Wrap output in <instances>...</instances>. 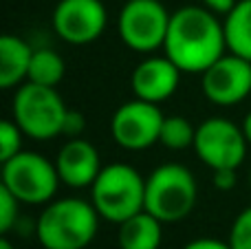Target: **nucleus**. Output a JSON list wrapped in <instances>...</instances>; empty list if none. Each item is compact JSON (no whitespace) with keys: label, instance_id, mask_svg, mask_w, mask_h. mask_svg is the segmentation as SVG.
Listing matches in <instances>:
<instances>
[{"label":"nucleus","instance_id":"1","mask_svg":"<svg viewBox=\"0 0 251 249\" xmlns=\"http://www.w3.org/2000/svg\"><path fill=\"white\" fill-rule=\"evenodd\" d=\"M163 53L183 73H205L227 53L225 26L207 7H181L170 16Z\"/></svg>","mask_w":251,"mask_h":249},{"label":"nucleus","instance_id":"2","mask_svg":"<svg viewBox=\"0 0 251 249\" xmlns=\"http://www.w3.org/2000/svg\"><path fill=\"white\" fill-rule=\"evenodd\" d=\"M100 219L91 201L53 199L38 216L35 236L44 249H86L97 236Z\"/></svg>","mask_w":251,"mask_h":249},{"label":"nucleus","instance_id":"3","mask_svg":"<svg viewBox=\"0 0 251 249\" xmlns=\"http://www.w3.org/2000/svg\"><path fill=\"white\" fill-rule=\"evenodd\" d=\"M91 203L104 221L122 225L146 210V179L128 163H108L91 185Z\"/></svg>","mask_w":251,"mask_h":249},{"label":"nucleus","instance_id":"4","mask_svg":"<svg viewBox=\"0 0 251 249\" xmlns=\"http://www.w3.org/2000/svg\"><path fill=\"white\" fill-rule=\"evenodd\" d=\"M199 185L181 163H163L146 176V212L161 223H178L196 207Z\"/></svg>","mask_w":251,"mask_h":249},{"label":"nucleus","instance_id":"5","mask_svg":"<svg viewBox=\"0 0 251 249\" xmlns=\"http://www.w3.org/2000/svg\"><path fill=\"white\" fill-rule=\"evenodd\" d=\"M66 113L69 108L55 88L33 82L20 84L11 101V119L26 137L38 141L62 135Z\"/></svg>","mask_w":251,"mask_h":249},{"label":"nucleus","instance_id":"6","mask_svg":"<svg viewBox=\"0 0 251 249\" xmlns=\"http://www.w3.org/2000/svg\"><path fill=\"white\" fill-rule=\"evenodd\" d=\"M55 161L44 154L22 150L2 163V183L25 205H47L53 201L60 185Z\"/></svg>","mask_w":251,"mask_h":249},{"label":"nucleus","instance_id":"7","mask_svg":"<svg viewBox=\"0 0 251 249\" xmlns=\"http://www.w3.org/2000/svg\"><path fill=\"white\" fill-rule=\"evenodd\" d=\"M168 9L159 0H128L117 18L119 38L130 51L152 53L163 49L170 26Z\"/></svg>","mask_w":251,"mask_h":249},{"label":"nucleus","instance_id":"8","mask_svg":"<svg viewBox=\"0 0 251 249\" xmlns=\"http://www.w3.org/2000/svg\"><path fill=\"white\" fill-rule=\"evenodd\" d=\"M247 137L243 126L225 117H209L196 126L194 152L209 170L243 166L247 157Z\"/></svg>","mask_w":251,"mask_h":249},{"label":"nucleus","instance_id":"9","mask_svg":"<svg viewBox=\"0 0 251 249\" xmlns=\"http://www.w3.org/2000/svg\"><path fill=\"white\" fill-rule=\"evenodd\" d=\"M165 115L161 113L159 104L143 100H130L115 110L110 119V135L115 144L124 150H148L159 144L161 126Z\"/></svg>","mask_w":251,"mask_h":249},{"label":"nucleus","instance_id":"10","mask_svg":"<svg viewBox=\"0 0 251 249\" xmlns=\"http://www.w3.org/2000/svg\"><path fill=\"white\" fill-rule=\"evenodd\" d=\"M108 11L101 0H60L53 9V31L73 47L91 44L104 33Z\"/></svg>","mask_w":251,"mask_h":249},{"label":"nucleus","instance_id":"11","mask_svg":"<svg viewBox=\"0 0 251 249\" xmlns=\"http://www.w3.org/2000/svg\"><path fill=\"white\" fill-rule=\"evenodd\" d=\"M203 95L216 106H234L251 93V60L227 51L201 73Z\"/></svg>","mask_w":251,"mask_h":249},{"label":"nucleus","instance_id":"12","mask_svg":"<svg viewBox=\"0 0 251 249\" xmlns=\"http://www.w3.org/2000/svg\"><path fill=\"white\" fill-rule=\"evenodd\" d=\"M183 71L168 55L143 57L130 75V88L137 100L161 104L176 93Z\"/></svg>","mask_w":251,"mask_h":249},{"label":"nucleus","instance_id":"13","mask_svg":"<svg viewBox=\"0 0 251 249\" xmlns=\"http://www.w3.org/2000/svg\"><path fill=\"white\" fill-rule=\"evenodd\" d=\"M55 170L60 181L73 190L91 188L101 172V159L97 148L86 139H69L55 157Z\"/></svg>","mask_w":251,"mask_h":249},{"label":"nucleus","instance_id":"14","mask_svg":"<svg viewBox=\"0 0 251 249\" xmlns=\"http://www.w3.org/2000/svg\"><path fill=\"white\" fill-rule=\"evenodd\" d=\"M33 51L35 49L18 35L4 33L0 38V86L4 91L26 82Z\"/></svg>","mask_w":251,"mask_h":249},{"label":"nucleus","instance_id":"15","mask_svg":"<svg viewBox=\"0 0 251 249\" xmlns=\"http://www.w3.org/2000/svg\"><path fill=\"white\" fill-rule=\"evenodd\" d=\"M161 241H163V223L146 210L119 225V249H159Z\"/></svg>","mask_w":251,"mask_h":249},{"label":"nucleus","instance_id":"16","mask_svg":"<svg viewBox=\"0 0 251 249\" xmlns=\"http://www.w3.org/2000/svg\"><path fill=\"white\" fill-rule=\"evenodd\" d=\"M225 40L227 51L251 60V0H238L225 16Z\"/></svg>","mask_w":251,"mask_h":249},{"label":"nucleus","instance_id":"17","mask_svg":"<svg viewBox=\"0 0 251 249\" xmlns=\"http://www.w3.org/2000/svg\"><path fill=\"white\" fill-rule=\"evenodd\" d=\"M64 73H66V64H64L60 53H55L53 49H35L33 57H31L26 82L55 88L57 84L62 82Z\"/></svg>","mask_w":251,"mask_h":249},{"label":"nucleus","instance_id":"18","mask_svg":"<svg viewBox=\"0 0 251 249\" xmlns=\"http://www.w3.org/2000/svg\"><path fill=\"white\" fill-rule=\"evenodd\" d=\"M194 137H196V126L190 119L181 117V115H170V117L163 119L159 144L165 146L168 150H176L178 152V150L192 148Z\"/></svg>","mask_w":251,"mask_h":249},{"label":"nucleus","instance_id":"19","mask_svg":"<svg viewBox=\"0 0 251 249\" xmlns=\"http://www.w3.org/2000/svg\"><path fill=\"white\" fill-rule=\"evenodd\" d=\"M22 135L13 119H2L0 122V161H9L11 157H16L18 152H22Z\"/></svg>","mask_w":251,"mask_h":249},{"label":"nucleus","instance_id":"20","mask_svg":"<svg viewBox=\"0 0 251 249\" xmlns=\"http://www.w3.org/2000/svg\"><path fill=\"white\" fill-rule=\"evenodd\" d=\"M229 245L231 249H251V205L234 219L229 229Z\"/></svg>","mask_w":251,"mask_h":249},{"label":"nucleus","instance_id":"21","mask_svg":"<svg viewBox=\"0 0 251 249\" xmlns=\"http://www.w3.org/2000/svg\"><path fill=\"white\" fill-rule=\"evenodd\" d=\"M18 210H20V201L4 185H0V234L2 236L11 232V227L18 223Z\"/></svg>","mask_w":251,"mask_h":249},{"label":"nucleus","instance_id":"22","mask_svg":"<svg viewBox=\"0 0 251 249\" xmlns=\"http://www.w3.org/2000/svg\"><path fill=\"white\" fill-rule=\"evenodd\" d=\"M84 128H86V117L79 110L69 108V113L64 117V126H62V135L69 137V139H77L84 132Z\"/></svg>","mask_w":251,"mask_h":249},{"label":"nucleus","instance_id":"23","mask_svg":"<svg viewBox=\"0 0 251 249\" xmlns=\"http://www.w3.org/2000/svg\"><path fill=\"white\" fill-rule=\"evenodd\" d=\"M212 181L214 188L221 190V192H229V190L236 188L238 183V174H236V168H218V170H212Z\"/></svg>","mask_w":251,"mask_h":249},{"label":"nucleus","instance_id":"24","mask_svg":"<svg viewBox=\"0 0 251 249\" xmlns=\"http://www.w3.org/2000/svg\"><path fill=\"white\" fill-rule=\"evenodd\" d=\"M183 249H231L229 241H218V238H196L190 241Z\"/></svg>","mask_w":251,"mask_h":249},{"label":"nucleus","instance_id":"25","mask_svg":"<svg viewBox=\"0 0 251 249\" xmlns=\"http://www.w3.org/2000/svg\"><path fill=\"white\" fill-rule=\"evenodd\" d=\"M201 2H203V7H207L209 11L221 13V16H227V13L234 9V4L238 2V0H201Z\"/></svg>","mask_w":251,"mask_h":249},{"label":"nucleus","instance_id":"26","mask_svg":"<svg viewBox=\"0 0 251 249\" xmlns=\"http://www.w3.org/2000/svg\"><path fill=\"white\" fill-rule=\"evenodd\" d=\"M243 130H245V137H247V141L251 146V110L245 115V119H243Z\"/></svg>","mask_w":251,"mask_h":249},{"label":"nucleus","instance_id":"27","mask_svg":"<svg viewBox=\"0 0 251 249\" xmlns=\"http://www.w3.org/2000/svg\"><path fill=\"white\" fill-rule=\"evenodd\" d=\"M0 249H16V247H13V243L7 238V234H4V236L0 238Z\"/></svg>","mask_w":251,"mask_h":249},{"label":"nucleus","instance_id":"28","mask_svg":"<svg viewBox=\"0 0 251 249\" xmlns=\"http://www.w3.org/2000/svg\"><path fill=\"white\" fill-rule=\"evenodd\" d=\"M249 183H251V170H249Z\"/></svg>","mask_w":251,"mask_h":249}]
</instances>
